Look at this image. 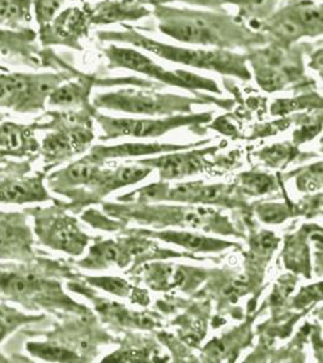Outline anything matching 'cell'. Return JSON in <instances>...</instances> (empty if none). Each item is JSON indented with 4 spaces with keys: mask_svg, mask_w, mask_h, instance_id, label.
<instances>
[{
    "mask_svg": "<svg viewBox=\"0 0 323 363\" xmlns=\"http://www.w3.org/2000/svg\"><path fill=\"white\" fill-rule=\"evenodd\" d=\"M153 15L162 34L191 45L249 51L269 43L264 34L224 9L193 10L158 4L153 6Z\"/></svg>",
    "mask_w": 323,
    "mask_h": 363,
    "instance_id": "cell-1",
    "label": "cell"
},
{
    "mask_svg": "<svg viewBox=\"0 0 323 363\" xmlns=\"http://www.w3.org/2000/svg\"><path fill=\"white\" fill-rule=\"evenodd\" d=\"M67 275L69 269L66 265L40 256L29 262L0 263V301L15 303L32 311L87 313L63 292L58 277Z\"/></svg>",
    "mask_w": 323,
    "mask_h": 363,
    "instance_id": "cell-2",
    "label": "cell"
},
{
    "mask_svg": "<svg viewBox=\"0 0 323 363\" xmlns=\"http://www.w3.org/2000/svg\"><path fill=\"white\" fill-rule=\"evenodd\" d=\"M121 30H100L96 35L102 42H114L135 46L171 62L198 69L212 70L223 75H230L242 80L252 78L244 54L220 49H191L154 40L140 33L136 27L121 25Z\"/></svg>",
    "mask_w": 323,
    "mask_h": 363,
    "instance_id": "cell-3",
    "label": "cell"
},
{
    "mask_svg": "<svg viewBox=\"0 0 323 363\" xmlns=\"http://www.w3.org/2000/svg\"><path fill=\"white\" fill-rule=\"evenodd\" d=\"M321 44V40L295 43L290 46L266 43V45L246 51L244 56L258 85L268 92H275L305 83L304 57Z\"/></svg>",
    "mask_w": 323,
    "mask_h": 363,
    "instance_id": "cell-4",
    "label": "cell"
},
{
    "mask_svg": "<svg viewBox=\"0 0 323 363\" xmlns=\"http://www.w3.org/2000/svg\"><path fill=\"white\" fill-rule=\"evenodd\" d=\"M264 34L268 42L290 46L304 38L321 37L323 33V6L316 0H286L278 10L253 26Z\"/></svg>",
    "mask_w": 323,
    "mask_h": 363,
    "instance_id": "cell-5",
    "label": "cell"
},
{
    "mask_svg": "<svg viewBox=\"0 0 323 363\" xmlns=\"http://www.w3.org/2000/svg\"><path fill=\"white\" fill-rule=\"evenodd\" d=\"M108 60V67L110 69L123 68L132 70L148 78L155 79L160 83L172 86L182 87L187 90H203L220 94L218 84L212 79L203 78L187 70H167L152 58L145 56L140 51L123 46L110 45L102 50Z\"/></svg>",
    "mask_w": 323,
    "mask_h": 363,
    "instance_id": "cell-6",
    "label": "cell"
},
{
    "mask_svg": "<svg viewBox=\"0 0 323 363\" xmlns=\"http://www.w3.org/2000/svg\"><path fill=\"white\" fill-rule=\"evenodd\" d=\"M25 212L33 219V234L39 244L71 256L83 253L89 238L80 230L76 219L57 206L27 207Z\"/></svg>",
    "mask_w": 323,
    "mask_h": 363,
    "instance_id": "cell-7",
    "label": "cell"
},
{
    "mask_svg": "<svg viewBox=\"0 0 323 363\" xmlns=\"http://www.w3.org/2000/svg\"><path fill=\"white\" fill-rule=\"evenodd\" d=\"M196 102L198 101L183 96L162 95L153 91L135 89H124L115 92L102 94L96 96L94 99L96 107L148 116L187 112L191 109V104Z\"/></svg>",
    "mask_w": 323,
    "mask_h": 363,
    "instance_id": "cell-8",
    "label": "cell"
},
{
    "mask_svg": "<svg viewBox=\"0 0 323 363\" xmlns=\"http://www.w3.org/2000/svg\"><path fill=\"white\" fill-rule=\"evenodd\" d=\"M29 216L23 211H0V260L29 262L37 258Z\"/></svg>",
    "mask_w": 323,
    "mask_h": 363,
    "instance_id": "cell-9",
    "label": "cell"
},
{
    "mask_svg": "<svg viewBox=\"0 0 323 363\" xmlns=\"http://www.w3.org/2000/svg\"><path fill=\"white\" fill-rule=\"evenodd\" d=\"M90 21L86 9L68 8L58 13L47 25L39 28V39L44 48L67 46L83 50L81 40L89 35Z\"/></svg>",
    "mask_w": 323,
    "mask_h": 363,
    "instance_id": "cell-10",
    "label": "cell"
},
{
    "mask_svg": "<svg viewBox=\"0 0 323 363\" xmlns=\"http://www.w3.org/2000/svg\"><path fill=\"white\" fill-rule=\"evenodd\" d=\"M210 119V114L191 116H171L166 119H112L97 116V120L109 138L119 136L154 137L170 131L172 128Z\"/></svg>",
    "mask_w": 323,
    "mask_h": 363,
    "instance_id": "cell-11",
    "label": "cell"
},
{
    "mask_svg": "<svg viewBox=\"0 0 323 363\" xmlns=\"http://www.w3.org/2000/svg\"><path fill=\"white\" fill-rule=\"evenodd\" d=\"M38 34L33 29L21 30L0 29V56L16 60L27 66H51L52 52L42 51L35 43Z\"/></svg>",
    "mask_w": 323,
    "mask_h": 363,
    "instance_id": "cell-12",
    "label": "cell"
},
{
    "mask_svg": "<svg viewBox=\"0 0 323 363\" xmlns=\"http://www.w3.org/2000/svg\"><path fill=\"white\" fill-rule=\"evenodd\" d=\"M45 174L42 172L27 174H8L0 177V203L23 205V203H45L51 200L44 184Z\"/></svg>",
    "mask_w": 323,
    "mask_h": 363,
    "instance_id": "cell-13",
    "label": "cell"
},
{
    "mask_svg": "<svg viewBox=\"0 0 323 363\" xmlns=\"http://www.w3.org/2000/svg\"><path fill=\"white\" fill-rule=\"evenodd\" d=\"M91 140L92 133L89 126L72 130H56L42 138L39 155H42L49 165L57 164L71 157L73 154L84 150Z\"/></svg>",
    "mask_w": 323,
    "mask_h": 363,
    "instance_id": "cell-14",
    "label": "cell"
},
{
    "mask_svg": "<svg viewBox=\"0 0 323 363\" xmlns=\"http://www.w3.org/2000/svg\"><path fill=\"white\" fill-rule=\"evenodd\" d=\"M34 124H18L5 120L0 113V148L15 154L17 159H38L40 143L35 137Z\"/></svg>",
    "mask_w": 323,
    "mask_h": 363,
    "instance_id": "cell-15",
    "label": "cell"
},
{
    "mask_svg": "<svg viewBox=\"0 0 323 363\" xmlns=\"http://www.w3.org/2000/svg\"><path fill=\"white\" fill-rule=\"evenodd\" d=\"M85 9L91 26L138 21L152 15V11L144 5L135 4L126 0H103L94 5H86Z\"/></svg>",
    "mask_w": 323,
    "mask_h": 363,
    "instance_id": "cell-16",
    "label": "cell"
},
{
    "mask_svg": "<svg viewBox=\"0 0 323 363\" xmlns=\"http://www.w3.org/2000/svg\"><path fill=\"white\" fill-rule=\"evenodd\" d=\"M75 80H68L61 84L51 94L47 99L50 107L61 108V109H76L86 107L89 102V95L94 85L102 84V80L95 78L94 75H84L78 73Z\"/></svg>",
    "mask_w": 323,
    "mask_h": 363,
    "instance_id": "cell-17",
    "label": "cell"
},
{
    "mask_svg": "<svg viewBox=\"0 0 323 363\" xmlns=\"http://www.w3.org/2000/svg\"><path fill=\"white\" fill-rule=\"evenodd\" d=\"M29 73L0 72V108L23 114Z\"/></svg>",
    "mask_w": 323,
    "mask_h": 363,
    "instance_id": "cell-18",
    "label": "cell"
},
{
    "mask_svg": "<svg viewBox=\"0 0 323 363\" xmlns=\"http://www.w3.org/2000/svg\"><path fill=\"white\" fill-rule=\"evenodd\" d=\"M26 351L29 355L35 359H42L46 362H80L83 361L81 356L72 350L69 347H64L55 340H29L26 342Z\"/></svg>",
    "mask_w": 323,
    "mask_h": 363,
    "instance_id": "cell-19",
    "label": "cell"
},
{
    "mask_svg": "<svg viewBox=\"0 0 323 363\" xmlns=\"http://www.w3.org/2000/svg\"><path fill=\"white\" fill-rule=\"evenodd\" d=\"M32 0H0V26L21 30L32 20Z\"/></svg>",
    "mask_w": 323,
    "mask_h": 363,
    "instance_id": "cell-20",
    "label": "cell"
},
{
    "mask_svg": "<svg viewBox=\"0 0 323 363\" xmlns=\"http://www.w3.org/2000/svg\"><path fill=\"white\" fill-rule=\"evenodd\" d=\"M42 320H45L44 315L26 314L21 310L8 306L6 301H0V344L22 327Z\"/></svg>",
    "mask_w": 323,
    "mask_h": 363,
    "instance_id": "cell-21",
    "label": "cell"
},
{
    "mask_svg": "<svg viewBox=\"0 0 323 363\" xmlns=\"http://www.w3.org/2000/svg\"><path fill=\"white\" fill-rule=\"evenodd\" d=\"M155 164L162 169V174L166 178H177L191 174L200 169V160L198 157H184V155H167Z\"/></svg>",
    "mask_w": 323,
    "mask_h": 363,
    "instance_id": "cell-22",
    "label": "cell"
},
{
    "mask_svg": "<svg viewBox=\"0 0 323 363\" xmlns=\"http://www.w3.org/2000/svg\"><path fill=\"white\" fill-rule=\"evenodd\" d=\"M182 148L178 145H123L114 148H96L92 152V157H128V155H144V154L160 153L166 150H174Z\"/></svg>",
    "mask_w": 323,
    "mask_h": 363,
    "instance_id": "cell-23",
    "label": "cell"
},
{
    "mask_svg": "<svg viewBox=\"0 0 323 363\" xmlns=\"http://www.w3.org/2000/svg\"><path fill=\"white\" fill-rule=\"evenodd\" d=\"M167 242L181 245L183 247L194 250V251H206L215 248L223 247L224 244L215 240L206 239L203 236L194 235L189 233H164L160 235Z\"/></svg>",
    "mask_w": 323,
    "mask_h": 363,
    "instance_id": "cell-24",
    "label": "cell"
},
{
    "mask_svg": "<svg viewBox=\"0 0 323 363\" xmlns=\"http://www.w3.org/2000/svg\"><path fill=\"white\" fill-rule=\"evenodd\" d=\"M17 159L15 154L8 152L6 149L0 148V177L8 174H27L30 171V165L37 159H22L21 161L13 160Z\"/></svg>",
    "mask_w": 323,
    "mask_h": 363,
    "instance_id": "cell-25",
    "label": "cell"
},
{
    "mask_svg": "<svg viewBox=\"0 0 323 363\" xmlns=\"http://www.w3.org/2000/svg\"><path fill=\"white\" fill-rule=\"evenodd\" d=\"M66 0H32L33 13L39 28L47 25L62 8Z\"/></svg>",
    "mask_w": 323,
    "mask_h": 363,
    "instance_id": "cell-26",
    "label": "cell"
},
{
    "mask_svg": "<svg viewBox=\"0 0 323 363\" xmlns=\"http://www.w3.org/2000/svg\"><path fill=\"white\" fill-rule=\"evenodd\" d=\"M321 104V97L317 95L304 96L295 99H280L275 102L271 107L273 114H286V113L297 111L300 108L309 107V106H315Z\"/></svg>",
    "mask_w": 323,
    "mask_h": 363,
    "instance_id": "cell-27",
    "label": "cell"
},
{
    "mask_svg": "<svg viewBox=\"0 0 323 363\" xmlns=\"http://www.w3.org/2000/svg\"><path fill=\"white\" fill-rule=\"evenodd\" d=\"M86 280L91 285L118 296H125L130 289L129 285L124 280L113 279V277H87Z\"/></svg>",
    "mask_w": 323,
    "mask_h": 363,
    "instance_id": "cell-28",
    "label": "cell"
},
{
    "mask_svg": "<svg viewBox=\"0 0 323 363\" xmlns=\"http://www.w3.org/2000/svg\"><path fill=\"white\" fill-rule=\"evenodd\" d=\"M171 1H182L186 4L211 9V10H222L225 5H237L240 8L256 4L259 0H171Z\"/></svg>",
    "mask_w": 323,
    "mask_h": 363,
    "instance_id": "cell-29",
    "label": "cell"
},
{
    "mask_svg": "<svg viewBox=\"0 0 323 363\" xmlns=\"http://www.w3.org/2000/svg\"><path fill=\"white\" fill-rule=\"evenodd\" d=\"M244 184L254 194H266L273 186V179L263 174H246Z\"/></svg>",
    "mask_w": 323,
    "mask_h": 363,
    "instance_id": "cell-30",
    "label": "cell"
},
{
    "mask_svg": "<svg viewBox=\"0 0 323 363\" xmlns=\"http://www.w3.org/2000/svg\"><path fill=\"white\" fill-rule=\"evenodd\" d=\"M149 169H141V167H125L118 172V181L123 184L136 183L147 177L149 174Z\"/></svg>",
    "mask_w": 323,
    "mask_h": 363,
    "instance_id": "cell-31",
    "label": "cell"
},
{
    "mask_svg": "<svg viewBox=\"0 0 323 363\" xmlns=\"http://www.w3.org/2000/svg\"><path fill=\"white\" fill-rule=\"evenodd\" d=\"M259 215L261 219L266 220L268 223H280L281 220L286 218V211L278 205H269V206H263L259 210Z\"/></svg>",
    "mask_w": 323,
    "mask_h": 363,
    "instance_id": "cell-32",
    "label": "cell"
},
{
    "mask_svg": "<svg viewBox=\"0 0 323 363\" xmlns=\"http://www.w3.org/2000/svg\"><path fill=\"white\" fill-rule=\"evenodd\" d=\"M223 195V188L222 186H205L200 188L196 191V199L205 200V201H215Z\"/></svg>",
    "mask_w": 323,
    "mask_h": 363,
    "instance_id": "cell-33",
    "label": "cell"
},
{
    "mask_svg": "<svg viewBox=\"0 0 323 363\" xmlns=\"http://www.w3.org/2000/svg\"><path fill=\"white\" fill-rule=\"evenodd\" d=\"M141 352L137 351H128V352H119L115 355L109 356L107 361L110 362H135L141 359Z\"/></svg>",
    "mask_w": 323,
    "mask_h": 363,
    "instance_id": "cell-34",
    "label": "cell"
},
{
    "mask_svg": "<svg viewBox=\"0 0 323 363\" xmlns=\"http://www.w3.org/2000/svg\"><path fill=\"white\" fill-rule=\"evenodd\" d=\"M266 160L276 164L278 160L285 159L286 155H288V149L287 147H282V145H275L273 148L266 150Z\"/></svg>",
    "mask_w": 323,
    "mask_h": 363,
    "instance_id": "cell-35",
    "label": "cell"
},
{
    "mask_svg": "<svg viewBox=\"0 0 323 363\" xmlns=\"http://www.w3.org/2000/svg\"><path fill=\"white\" fill-rule=\"evenodd\" d=\"M310 68L312 69L319 70V74H321V70H322V44L317 46L310 55Z\"/></svg>",
    "mask_w": 323,
    "mask_h": 363,
    "instance_id": "cell-36",
    "label": "cell"
},
{
    "mask_svg": "<svg viewBox=\"0 0 323 363\" xmlns=\"http://www.w3.org/2000/svg\"><path fill=\"white\" fill-rule=\"evenodd\" d=\"M275 244H276V239H275V236H273V234H270V233L261 234V235L259 236V239H258V245H259L261 251H271Z\"/></svg>",
    "mask_w": 323,
    "mask_h": 363,
    "instance_id": "cell-37",
    "label": "cell"
},
{
    "mask_svg": "<svg viewBox=\"0 0 323 363\" xmlns=\"http://www.w3.org/2000/svg\"><path fill=\"white\" fill-rule=\"evenodd\" d=\"M11 362H32V359H27L25 356H8L0 352V363H11Z\"/></svg>",
    "mask_w": 323,
    "mask_h": 363,
    "instance_id": "cell-38",
    "label": "cell"
},
{
    "mask_svg": "<svg viewBox=\"0 0 323 363\" xmlns=\"http://www.w3.org/2000/svg\"><path fill=\"white\" fill-rule=\"evenodd\" d=\"M208 350L211 352L212 356L220 357V356L223 355L224 352H225V345L222 342H212L210 347H208Z\"/></svg>",
    "mask_w": 323,
    "mask_h": 363,
    "instance_id": "cell-39",
    "label": "cell"
},
{
    "mask_svg": "<svg viewBox=\"0 0 323 363\" xmlns=\"http://www.w3.org/2000/svg\"><path fill=\"white\" fill-rule=\"evenodd\" d=\"M126 1L135 3V4L144 5V6H147V5L154 6V5L158 4H167V3H170L171 0H126Z\"/></svg>",
    "mask_w": 323,
    "mask_h": 363,
    "instance_id": "cell-40",
    "label": "cell"
},
{
    "mask_svg": "<svg viewBox=\"0 0 323 363\" xmlns=\"http://www.w3.org/2000/svg\"><path fill=\"white\" fill-rule=\"evenodd\" d=\"M0 72H8V69L6 67L1 66V65H0Z\"/></svg>",
    "mask_w": 323,
    "mask_h": 363,
    "instance_id": "cell-41",
    "label": "cell"
},
{
    "mask_svg": "<svg viewBox=\"0 0 323 363\" xmlns=\"http://www.w3.org/2000/svg\"><path fill=\"white\" fill-rule=\"evenodd\" d=\"M280 1H281V0H280ZM283 1H285V0H283ZM316 1H321V0H316Z\"/></svg>",
    "mask_w": 323,
    "mask_h": 363,
    "instance_id": "cell-42",
    "label": "cell"
}]
</instances>
